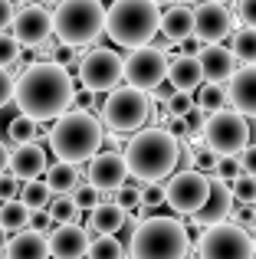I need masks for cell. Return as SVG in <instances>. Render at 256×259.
I'll return each instance as SVG.
<instances>
[{"instance_id":"obj_1","label":"cell","mask_w":256,"mask_h":259,"mask_svg":"<svg viewBox=\"0 0 256 259\" xmlns=\"http://www.w3.org/2000/svg\"><path fill=\"white\" fill-rule=\"evenodd\" d=\"M76 79L59 63H26V69L17 76V102L20 115H30L33 121H56L66 112H72Z\"/></svg>"},{"instance_id":"obj_2","label":"cell","mask_w":256,"mask_h":259,"mask_svg":"<svg viewBox=\"0 0 256 259\" xmlns=\"http://www.w3.org/2000/svg\"><path fill=\"white\" fill-rule=\"evenodd\" d=\"M181 145L184 141L174 138L167 128H141L128 138L125 145V161L128 174L135 177V184H161L164 177H174L181 167Z\"/></svg>"},{"instance_id":"obj_3","label":"cell","mask_w":256,"mask_h":259,"mask_svg":"<svg viewBox=\"0 0 256 259\" xmlns=\"http://www.w3.org/2000/svg\"><path fill=\"white\" fill-rule=\"evenodd\" d=\"M50 151L56 154V161H69V164H82L92 161L102 151V121L92 112H66L63 118H56L46 132Z\"/></svg>"},{"instance_id":"obj_4","label":"cell","mask_w":256,"mask_h":259,"mask_svg":"<svg viewBox=\"0 0 256 259\" xmlns=\"http://www.w3.org/2000/svg\"><path fill=\"white\" fill-rule=\"evenodd\" d=\"M161 33V7L154 0H115L109 7L105 36L122 50H141L151 46V39Z\"/></svg>"},{"instance_id":"obj_5","label":"cell","mask_w":256,"mask_h":259,"mask_svg":"<svg viewBox=\"0 0 256 259\" xmlns=\"http://www.w3.org/2000/svg\"><path fill=\"white\" fill-rule=\"evenodd\" d=\"M132 259H187L191 256V233L178 217H148L138 223L128 243Z\"/></svg>"},{"instance_id":"obj_6","label":"cell","mask_w":256,"mask_h":259,"mask_svg":"<svg viewBox=\"0 0 256 259\" xmlns=\"http://www.w3.org/2000/svg\"><path fill=\"white\" fill-rule=\"evenodd\" d=\"M56 20V39L72 50H86L96 46V39L105 33V20H109V7L102 0H66L53 10Z\"/></svg>"},{"instance_id":"obj_7","label":"cell","mask_w":256,"mask_h":259,"mask_svg":"<svg viewBox=\"0 0 256 259\" xmlns=\"http://www.w3.org/2000/svg\"><path fill=\"white\" fill-rule=\"evenodd\" d=\"M99 115L102 125L112 132H141L151 118V95L135 85H118L115 92L105 95Z\"/></svg>"},{"instance_id":"obj_8","label":"cell","mask_w":256,"mask_h":259,"mask_svg":"<svg viewBox=\"0 0 256 259\" xmlns=\"http://www.w3.org/2000/svg\"><path fill=\"white\" fill-rule=\"evenodd\" d=\"M76 72H79V85L92 89L96 95L99 92L109 95L125 79V56L115 53L112 46H92V50H82Z\"/></svg>"},{"instance_id":"obj_9","label":"cell","mask_w":256,"mask_h":259,"mask_svg":"<svg viewBox=\"0 0 256 259\" xmlns=\"http://www.w3.org/2000/svg\"><path fill=\"white\" fill-rule=\"evenodd\" d=\"M204 148H210L220 158H240L250 148V121H246V115L237 112V108L214 112L204 128Z\"/></svg>"},{"instance_id":"obj_10","label":"cell","mask_w":256,"mask_h":259,"mask_svg":"<svg viewBox=\"0 0 256 259\" xmlns=\"http://www.w3.org/2000/svg\"><path fill=\"white\" fill-rule=\"evenodd\" d=\"M197 259H256V243L246 233V227L227 220L200 233Z\"/></svg>"},{"instance_id":"obj_11","label":"cell","mask_w":256,"mask_h":259,"mask_svg":"<svg viewBox=\"0 0 256 259\" xmlns=\"http://www.w3.org/2000/svg\"><path fill=\"white\" fill-rule=\"evenodd\" d=\"M164 190H167V207L174 213L194 217L210 200V177L200 174V171H178L164 184Z\"/></svg>"},{"instance_id":"obj_12","label":"cell","mask_w":256,"mask_h":259,"mask_svg":"<svg viewBox=\"0 0 256 259\" xmlns=\"http://www.w3.org/2000/svg\"><path fill=\"white\" fill-rule=\"evenodd\" d=\"M167 59L164 50L158 46H141V50H132L125 56V82L141 89V92H154L161 82L167 79Z\"/></svg>"},{"instance_id":"obj_13","label":"cell","mask_w":256,"mask_h":259,"mask_svg":"<svg viewBox=\"0 0 256 259\" xmlns=\"http://www.w3.org/2000/svg\"><path fill=\"white\" fill-rule=\"evenodd\" d=\"M10 33L23 50H39V46H46L53 36H56L53 10L50 7H33V4L23 7V10H17V17H13Z\"/></svg>"},{"instance_id":"obj_14","label":"cell","mask_w":256,"mask_h":259,"mask_svg":"<svg viewBox=\"0 0 256 259\" xmlns=\"http://www.w3.org/2000/svg\"><path fill=\"white\" fill-rule=\"evenodd\" d=\"M233 30V17L230 7L217 4V0H204L194 7V36L204 46H220Z\"/></svg>"},{"instance_id":"obj_15","label":"cell","mask_w":256,"mask_h":259,"mask_svg":"<svg viewBox=\"0 0 256 259\" xmlns=\"http://www.w3.org/2000/svg\"><path fill=\"white\" fill-rule=\"evenodd\" d=\"M128 177L132 174H128V161L122 151H99L86 167V181L99 187L102 194H115L118 187L128 184Z\"/></svg>"},{"instance_id":"obj_16","label":"cell","mask_w":256,"mask_h":259,"mask_svg":"<svg viewBox=\"0 0 256 259\" xmlns=\"http://www.w3.org/2000/svg\"><path fill=\"white\" fill-rule=\"evenodd\" d=\"M233 184H227V181H220V177H210V200L204 203V210L200 213H194L191 217V223L194 227H200V230H207V227H217V223H227V220H233Z\"/></svg>"},{"instance_id":"obj_17","label":"cell","mask_w":256,"mask_h":259,"mask_svg":"<svg viewBox=\"0 0 256 259\" xmlns=\"http://www.w3.org/2000/svg\"><path fill=\"white\" fill-rule=\"evenodd\" d=\"M89 230L79 223H56V230L50 233V253L53 259H82L89 256Z\"/></svg>"},{"instance_id":"obj_18","label":"cell","mask_w":256,"mask_h":259,"mask_svg":"<svg viewBox=\"0 0 256 259\" xmlns=\"http://www.w3.org/2000/svg\"><path fill=\"white\" fill-rule=\"evenodd\" d=\"M46 171H50V161H46L43 145H17L10 154V174L17 177L20 184H33L39 181Z\"/></svg>"},{"instance_id":"obj_19","label":"cell","mask_w":256,"mask_h":259,"mask_svg":"<svg viewBox=\"0 0 256 259\" xmlns=\"http://www.w3.org/2000/svg\"><path fill=\"white\" fill-rule=\"evenodd\" d=\"M167 82L178 89V92H197V89L207 82L200 59H197V56H184V53H178V56L171 59V66H167Z\"/></svg>"},{"instance_id":"obj_20","label":"cell","mask_w":256,"mask_h":259,"mask_svg":"<svg viewBox=\"0 0 256 259\" xmlns=\"http://www.w3.org/2000/svg\"><path fill=\"white\" fill-rule=\"evenodd\" d=\"M227 95H230V105L243 115H256V66H243V69L233 72L230 85H227Z\"/></svg>"},{"instance_id":"obj_21","label":"cell","mask_w":256,"mask_h":259,"mask_svg":"<svg viewBox=\"0 0 256 259\" xmlns=\"http://www.w3.org/2000/svg\"><path fill=\"white\" fill-rule=\"evenodd\" d=\"M197 59H200V66H204L207 82L224 85L227 79H233V72H237V56H233V50H227V46H204V53H200Z\"/></svg>"},{"instance_id":"obj_22","label":"cell","mask_w":256,"mask_h":259,"mask_svg":"<svg viewBox=\"0 0 256 259\" xmlns=\"http://www.w3.org/2000/svg\"><path fill=\"white\" fill-rule=\"evenodd\" d=\"M7 259H50V233H36V230H20L10 236Z\"/></svg>"},{"instance_id":"obj_23","label":"cell","mask_w":256,"mask_h":259,"mask_svg":"<svg viewBox=\"0 0 256 259\" xmlns=\"http://www.w3.org/2000/svg\"><path fill=\"white\" fill-rule=\"evenodd\" d=\"M161 36L167 43H184L194 36V7L187 4H174L161 13Z\"/></svg>"},{"instance_id":"obj_24","label":"cell","mask_w":256,"mask_h":259,"mask_svg":"<svg viewBox=\"0 0 256 259\" xmlns=\"http://www.w3.org/2000/svg\"><path fill=\"white\" fill-rule=\"evenodd\" d=\"M125 220H128V213L118 203H102V207H96L89 213V230L96 236H115L125 227Z\"/></svg>"},{"instance_id":"obj_25","label":"cell","mask_w":256,"mask_h":259,"mask_svg":"<svg viewBox=\"0 0 256 259\" xmlns=\"http://www.w3.org/2000/svg\"><path fill=\"white\" fill-rule=\"evenodd\" d=\"M79 164H69V161H53L50 171H46V184L53 187V194H72L79 187Z\"/></svg>"},{"instance_id":"obj_26","label":"cell","mask_w":256,"mask_h":259,"mask_svg":"<svg viewBox=\"0 0 256 259\" xmlns=\"http://www.w3.org/2000/svg\"><path fill=\"white\" fill-rule=\"evenodd\" d=\"M7 138L13 141V148L17 145H36L39 141V121H33L30 115H17L7 125Z\"/></svg>"},{"instance_id":"obj_27","label":"cell","mask_w":256,"mask_h":259,"mask_svg":"<svg viewBox=\"0 0 256 259\" xmlns=\"http://www.w3.org/2000/svg\"><path fill=\"white\" fill-rule=\"evenodd\" d=\"M197 105L204 108L207 115H214V112H224L227 108V102H230V95H227V85H220V82H204L197 89Z\"/></svg>"},{"instance_id":"obj_28","label":"cell","mask_w":256,"mask_h":259,"mask_svg":"<svg viewBox=\"0 0 256 259\" xmlns=\"http://www.w3.org/2000/svg\"><path fill=\"white\" fill-rule=\"evenodd\" d=\"M0 223H4L10 233H20V230H30V207L23 200H7L0 207Z\"/></svg>"},{"instance_id":"obj_29","label":"cell","mask_w":256,"mask_h":259,"mask_svg":"<svg viewBox=\"0 0 256 259\" xmlns=\"http://www.w3.org/2000/svg\"><path fill=\"white\" fill-rule=\"evenodd\" d=\"M230 50H233V56H237L240 63L256 66V30H253V26H240V30L233 33Z\"/></svg>"},{"instance_id":"obj_30","label":"cell","mask_w":256,"mask_h":259,"mask_svg":"<svg viewBox=\"0 0 256 259\" xmlns=\"http://www.w3.org/2000/svg\"><path fill=\"white\" fill-rule=\"evenodd\" d=\"M53 187L46 181H33V184H23V194H20V200L26 203L30 210H50L53 203Z\"/></svg>"},{"instance_id":"obj_31","label":"cell","mask_w":256,"mask_h":259,"mask_svg":"<svg viewBox=\"0 0 256 259\" xmlns=\"http://www.w3.org/2000/svg\"><path fill=\"white\" fill-rule=\"evenodd\" d=\"M50 213H53L56 223H79V220H82V210H79V203H76L72 194H56V197H53Z\"/></svg>"},{"instance_id":"obj_32","label":"cell","mask_w":256,"mask_h":259,"mask_svg":"<svg viewBox=\"0 0 256 259\" xmlns=\"http://www.w3.org/2000/svg\"><path fill=\"white\" fill-rule=\"evenodd\" d=\"M89 259H125V246L115 236H92Z\"/></svg>"},{"instance_id":"obj_33","label":"cell","mask_w":256,"mask_h":259,"mask_svg":"<svg viewBox=\"0 0 256 259\" xmlns=\"http://www.w3.org/2000/svg\"><path fill=\"white\" fill-rule=\"evenodd\" d=\"M20 56H23V46L13 39V33H0V69H17L20 66ZM26 66H20V72H23Z\"/></svg>"},{"instance_id":"obj_34","label":"cell","mask_w":256,"mask_h":259,"mask_svg":"<svg viewBox=\"0 0 256 259\" xmlns=\"http://www.w3.org/2000/svg\"><path fill=\"white\" fill-rule=\"evenodd\" d=\"M72 197H76L79 210H86V213H92L96 207H102V203H105V194H102L99 187H92L89 181H86V184H79V187L72 190Z\"/></svg>"},{"instance_id":"obj_35","label":"cell","mask_w":256,"mask_h":259,"mask_svg":"<svg viewBox=\"0 0 256 259\" xmlns=\"http://www.w3.org/2000/svg\"><path fill=\"white\" fill-rule=\"evenodd\" d=\"M233 200L240 203V207H256V177L243 174L233 181Z\"/></svg>"},{"instance_id":"obj_36","label":"cell","mask_w":256,"mask_h":259,"mask_svg":"<svg viewBox=\"0 0 256 259\" xmlns=\"http://www.w3.org/2000/svg\"><path fill=\"white\" fill-rule=\"evenodd\" d=\"M207 118L210 115L204 112L200 105H194L191 112L184 115V125H187V138H197V141H204V128H207Z\"/></svg>"},{"instance_id":"obj_37","label":"cell","mask_w":256,"mask_h":259,"mask_svg":"<svg viewBox=\"0 0 256 259\" xmlns=\"http://www.w3.org/2000/svg\"><path fill=\"white\" fill-rule=\"evenodd\" d=\"M167 203V190H164V184H145L141 187V207H148L154 213L158 207H164Z\"/></svg>"},{"instance_id":"obj_38","label":"cell","mask_w":256,"mask_h":259,"mask_svg":"<svg viewBox=\"0 0 256 259\" xmlns=\"http://www.w3.org/2000/svg\"><path fill=\"white\" fill-rule=\"evenodd\" d=\"M115 203L125 210V213H132V210L141 207V187L138 184H125V187L115 190Z\"/></svg>"},{"instance_id":"obj_39","label":"cell","mask_w":256,"mask_h":259,"mask_svg":"<svg viewBox=\"0 0 256 259\" xmlns=\"http://www.w3.org/2000/svg\"><path fill=\"white\" fill-rule=\"evenodd\" d=\"M194 105H197V95H194V92H174V95H171V102H167L164 108L174 115V118H184V115L191 112Z\"/></svg>"},{"instance_id":"obj_40","label":"cell","mask_w":256,"mask_h":259,"mask_svg":"<svg viewBox=\"0 0 256 259\" xmlns=\"http://www.w3.org/2000/svg\"><path fill=\"white\" fill-rule=\"evenodd\" d=\"M214 177H220V181H227V184H233L237 177H243L240 158H220V164H217V174H214Z\"/></svg>"},{"instance_id":"obj_41","label":"cell","mask_w":256,"mask_h":259,"mask_svg":"<svg viewBox=\"0 0 256 259\" xmlns=\"http://www.w3.org/2000/svg\"><path fill=\"white\" fill-rule=\"evenodd\" d=\"M30 230H36V233H53V230H56V220H53L50 210H30Z\"/></svg>"},{"instance_id":"obj_42","label":"cell","mask_w":256,"mask_h":259,"mask_svg":"<svg viewBox=\"0 0 256 259\" xmlns=\"http://www.w3.org/2000/svg\"><path fill=\"white\" fill-rule=\"evenodd\" d=\"M86 108H102V105L96 102V92H92V89L79 85L76 95H72V112H86Z\"/></svg>"},{"instance_id":"obj_43","label":"cell","mask_w":256,"mask_h":259,"mask_svg":"<svg viewBox=\"0 0 256 259\" xmlns=\"http://www.w3.org/2000/svg\"><path fill=\"white\" fill-rule=\"evenodd\" d=\"M13 95H17V76L10 69H0V108L13 102Z\"/></svg>"},{"instance_id":"obj_44","label":"cell","mask_w":256,"mask_h":259,"mask_svg":"<svg viewBox=\"0 0 256 259\" xmlns=\"http://www.w3.org/2000/svg\"><path fill=\"white\" fill-rule=\"evenodd\" d=\"M20 194H23V187H20V181L17 177H0V203H7V200H20Z\"/></svg>"},{"instance_id":"obj_45","label":"cell","mask_w":256,"mask_h":259,"mask_svg":"<svg viewBox=\"0 0 256 259\" xmlns=\"http://www.w3.org/2000/svg\"><path fill=\"white\" fill-rule=\"evenodd\" d=\"M237 13H240V23L256 30V0H240V4H237Z\"/></svg>"},{"instance_id":"obj_46","label":"cell","mask_w":256,"mask_h":259,"mask_svg":"<svg viewBox=\"0 0 256 259\" xmlns=\"http://www.w3.org/2000/svg\"><path fill=\"white\" fill-rule=\"evenodd\" d=\"M13 17H17L13 0H0V33H4L7 26H13Z\"/></svg>"},{"instance_id":"obj_47","label":"cell","mask_w":256,"mask_h":259,"mask_svg":"<svg viewBox=\"0 0 256 259\" xmlns=\"http://www.w3.org/2000/svg\"><path fill=\"white\" fill-rule=\"evenodd\" d=\"M240 167H243V174L256 177V145H250L243 154H240Z\"/></svg>"},{"instance_id":"obj_48","label":"cell","mask_w":256,"mask_h":259,"mask_svg":"<svg viewBox=\"0 0 256 259\" xmlns=\"http://www.w3.org/2000/svg\"><path fill=\"white\" fill-rule=\"evenodd\" d=\"M181 53H184V56H200V53H204V43H200L197 36H191V39L181 43Z\"/></svg>"},{"instance_id":"obj_49","label":"cell","mask_w":256,"mask_h":259,"mask_svg":"<svg viewBox=\"0 0 256 259\" xmlns=\"http://www.w3.org/2000/svg\"><path fill=\"white\" fill-rule=\"evenodd\" d=\"M167 132H171L174 138L184 141V138H187V125H184V118H174V115H171V121H167Z\"/></svg>"},{"instance_id":"obj_50","label":"cell","mask_w":256,"mask_h":259,"mask_svg":"<svg viewBox=\"0 0 256 259\" xmlns=\"http://www.w3.org/2000/svg\"><path fill=\"white\" fill-rule=\"evenodd\" d=\"M174 92H178V89H174L171 82H161V85L154 89L151 95H154V99H161V102H164V105H167V102H171V95H174Z\"/></svg>"},{"instance_id":"obj_51","label":"cell","mask_w":256,"mask_h":259,"mask_svg":"<svg viewBox=\"0 0 256 259\" xmlns=\"http://www.w3.org/2000/svg\"><path fill=\"white\" fill-rule=\"evenodd\" d=\"M10 148H7V141H0V177H4L7 171H10Z\"/></svg>"},{"instance_id":"obj_52","label":"cell","mask_w":256,"mask_h":259,"mask_svg":"<svg viewBox=\"0 0 256 259\" xmlns=\"http://www.w3.org/2000/svg\"><path fill=\"white\" fill-rule=\"evenodd\" d=\"M7 246H10V230H7L4 223H0V256L7 253Z\"/></svg>"},{"instance_id":"obj_53","label":"cell","mask_w":256,"mask_h":259,"mask_svg":"<svg viewBox=\"0 0 256 259\" xmlns=\"http://www.w3.org/2000/svg\"><path fill=\"white\" fill-rule=\"evenodd\" d=\"M154 4H158V7H164V4H167V7H174V4H181V0H154Z\"/></svg>"},{"instance_id":"obj_54","label":"cell","mask_w":256,"mask_h":259,"mask_svg":"<svg viewBox=\"0 0 256 259\" xmlns=\"http://www.w3.org/2000/svg\"><path fill=\"white\" fill-rule=\"evenodd\" d=\"M30 4H33V7H46V4H50V0H30Z\"/></svg>"},{"instance_id":"obj_55","label":"cell","mask_w":256,"mask_h":259,"mask_svg":"<svg viewBox=\"0 0 256 259\" xmlns=\"http://www.w3.org/2000/svg\"><path fill=\"white\" fill-rule=\"evenodd\" d=\"M50 4H56V7H59V4H66V0H50Z\"/></svg>"},{"instance_id":"obj_56","label":"cell","mask_w":256,"mask_h":259,"mask_svg":"<svg viewBox=\"0 0 256 259\" xmlns=\"http://www.w3.org/2000/svg\"><path fill=\"white\" fill-rule=\"evenodd\" d=\"M217 4H230V0H217Z\"/></svg>"},{"instance_id":"obj_57","label":"cell","mask_w":256,"mask_h":259,"mask_svg":"<svg viewBox=\"0 0 256 259\" xmlns=\"http://www.w3.org/2000/svg\"><path fill=\"white\" fill-rule=\"evenodd\" d=\"M0 259H7V256H0Z\"/></svg>"},{"instance_id":"obj_58","label":"cell","mask_w":256,"mask_h":259,"mask_svg":"<svg viewBox=\"0 0 256 259\" xmlns=\"http://www.w3.org/2000/svg\"><path fill=\"white\" fill-rule=\"evenodd\" d=\"M253 243H256V236H253Z\"/></svg>"},{"instance_id":"obj_59","label":"cell","mask_w":256,"mask_h":259,"mask_svg":"<svg viewBox=\"0 0 256 259\" xmlns=\"http://www.w3.org/2000/svg\"><path fill=\"white\" fill-rule=\"evenodd\" d=\"M0 207H4V203H0Z\"/></svg>"},{"instance_id":"obj_60","label":"cell","mask_w":256,"mask_h":259,"mask_svg":"<svg viewBox=\"0 0 256 259\" xmlns=\"http://www.w3.org/2000/svg\"><path fill=\"white\" fill-rule=\"evenodd\" d=\"M253 210H256V207H253Z\"/></svg>"}]
</instances>
